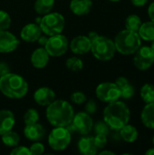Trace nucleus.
<instances>
[{
    "label": "nucleus",
    "instance_id": "1",
    "mask_svg": "<svg viewBox=\"0 0 154 155\" xmlns=\"http://www.w3.org/2000/svg\"><path fill=\"white\" fill-rule=\"evenodd\" d=\"M74 116L72 104L64 100H54L46 108V118L54 127H66Z\"/></svg>",
    "mask_w": 154,
    "mask_h": 155
},
{
    "label": "nucleus",
    "instance_id": "2",
    "mask_svg": "<svg viewBox=\"0 0 154 155\" xmlns=\"http://www.w3.org/2000/svg\"><path fill=\"white\" fill-rule=\"evenodd\" d=\"M103 120L110 129L120 130L126 125L130 120V110L121 101L109 103L103 111Z\"/></svg>",
    "mask_w": 154,
    "mask_h": 155
},
{
    "label": "nucleus",
    "instance_id": "3",
    "mask_svg": "<svg viewBox=\"0 0 154 155\" xmlns=\"http://www.w3.org/2000/svg\"><path fill=\"white\" fill-rule=\"evenodd\" d=\"M0 92L10 99H21L28 92V84L21 75L9 72L0 77Z\"/></svg>",
    "mask_w": 154,
    "mask_h": 155
},
{
    "label": "nucleus",
    "instance_id": "4",
    "mask_svg": "<svg viewBox=\"0 0 154 155\" xmlns=\"http://www.w3.org/2000/svg\"><path fill=\"white\" fill-rule=\"evenodd\" d=\"M115 49L122 54H134L142 45L141 37L138 32L124 29L117 34L114 39Z\"/></svg>",
    "mask_w": 154,
    "mask_h": 155
},
{
    "label": "nucleus",
    "instance_id": "5",
    "mask_svg": "<svg viewBox=\"0 0 154 155\" xmlns=\"http://www.w3.org/2000/svg\"><path fill=\"white\" fill-rule=\"evenodd\" d=\"M91 52L93 55L101 61H108L112 59L115 54L114 42L106 36L96 35L92 40Z\"/></svg>",
    "mask_w": 154,
    "mask_h": 155
},
{
    "label": "nucleus",
    "instance_id": "6",
    "mask_svg": "<svg viewBox=\"0 0 154 155\" xmlns=\"http://www.w3.org/2000/svg\"><path fill=\"white\" fill-rule=\"evenodd\" d=\"M39 25L41 27L42 33L51 36L63 32L65 26V19L60 13L50 12L42 17Z\"/></svg>",
    "mask_w": 154,
    "mask_h": 155
},
{
    "label": "nucleus",
    "instance_id": "7",
    "mask_svg": "<svg viewBox=\"0 0 154 155\" xmlns=\"http://www.w3.org/2000/svg\"><path fill=\"white\" fill-rule=\"evenodd\" d=\"M71 139V133L66 127H54L48 135V143L54 151H64L70 144Z\"/></svg>",
    "mask_w": 154,
    "mask_h": 155
},
{
    "label": "nucleus",
    "instance_id": "8",
    "mask_svg": "<svg viewBox=\"0 0 154 155\" xmlns=\"http://www.w3.org/2000/svg\"><path fill=\"white\" fill-rule=\"evenodd\" d=\"M68 47L69 44L67 37L61 34L51 35L44 45V48L49 55L54 57H58L64 54Z\"/></svg>",
    "mask_w": 154,
    "mask_h": 155
},
{
    "label": "nucleus",
    "instance_id": "9",
    "mask_svg": "<svg viewBox=\"0 0 154 155\" xmlns=\"http://www.w3.org/2000/svg\"><path fill=\"white\" fill-rule=\"evenodd\" d=\"M95 93L98 99L104 103H112L117 101L121 97L120 89L115 83H102L97 86Z\"/></svg>",
    "mask_w": 154,
    "mask_h": 155
},
{
    "label": "nucleus",
    "instance_id": "10",
    "mask_svg": "<svg viewBox=\"0 0 154 155\" xmlns=\"http://www.w3.org/2000/svg\"><path fill=\"white\" fill-rule=\"evenodd\" d=\"M73 129L82 135H87L93 127V122L90 114L86 112H80L74 114L71 123Z\"/></svg>",
    "mask_w": 154,
    "mask_h": 155
},
{
    "label": "nucleus",
    "instance_id": "11",
    "mask_svg": "<svg viewBox=\"0 0 154 155\" xmlns=\"http://www.w3.org/2000/svg\"><path fill=\"white\" fill-rule=\"evenodd\" d=\"M135 53L136 54L133 58V63L139 70H147L154 63V53L151 47H140Z\"/></svg>",
    "mask_w": 154,
    "mask_h": 155
},
{
    "label": "nucleus",
    "instance_id": "12",
    "mask_svg": "<svg viewBox=\"0 0 154 155\" xmlns=\"http://www.w3.org/2000/svg\"><path fill=\"white\" fill-rule=\"evenodd\" d=\"M19 45V40L8 30H0V53H11Z\"/></svg>",
    "mask_w": 154,
    "mask_h": 155
},
{
    "label": "nucleus",
    "instance_id": "13",
    "mask_svg": "<svg viewBox=\"0 0 154 155\" xmlns=\"http://www.w3.org/2000/svg\"><path fill=\"white\" fill-rule=\"evenodd\" d=\"M92 41L86 35H78L74 37L70 43V49L74 54H84L91 50Z\"/></svg>",
    "mask_w": 154,
    "mask_h": 155
},
{
    "label": "nucleus",
    "instance_id": "14",
    "mask_svg": "<svg viewBox=\"0 0 154 155\" xmlns=\"http://www.w3.org/2000/svg\"><path fill=\"white\" fill-rule=\"evenodd\" d=\"M41 34H42V30L40 25L36 23H30L25 25L22 28L20 32V36L21 39H23L25 42L34 43L38 40Z\"/></svg>",
    "mask_w": 154,
    "mask_h": 155
},
{
    "label": "nucleus",
    "instance_id": "15",
    "mask_svg": "<svg viewBox=\"0 0 154 155\" xmlns=\"http://www.w3.org/2000/svg\"><path fill=\"white\" fill-rule=\"evenodd\" d=\"M35 103L41 106H48L55 100V93L49 87H40L34 94Z\"/></svg>",
    "mask_w": 154,
    "mask_h": 155
},
{
    "label": "nucleus",
    "instance_id": "16",
    "mask_svg": "<svg viewBox=\"0 0 154 155\" xmlns=\"http://www.w3.org/2000/svg\"><path fill=\"white\" fill-rule=\"evenodd\" d=\"M24 134L29 141L37 142L44 138L45 134V129L41 124H38V122L32 124H25Z\"/></svg>",
    "mask_w": 154,
    "mask_h": 155
},
{
    "label": "nucleus",
    "instance_id": "17",
    "mask_svg": "<svg viewBox=\"0 0 154 155\" xmlns=\"http://www.w3.org/2000/svg\"><path fill=\"white\" fill-rule=\"evenodd\" d=\"M50 55L44 47H39L35 49L31 55V63L34 67L42 69L45 67L49 62Z\"/></svg>",
    "mask_w": 154,
    "mask_h": 155
},
{
    "label": "nucleus",
    "instance_id": "18",
    "mask_svg": "<svg viewBox=\"0 0 154 155\" xmlns=\"http://www.w3.org/2000/svg\"><path fill=\"white\" fill-rule=\"evenodd\" d=\"M15 124L14 114L9 110H0V135L13 129Z\"/></svg>",
    "mask_w": 154,
    "mask_h": 155
},
{
    "label": "nucleus",
    "instance_id": "19",
    "mask_svg": "<svg viewBox=\"0 0 154 155\" xmlns=\"http://www.w3.org/2000/svg\"><path fill=\"white\" fill-rule=\"evenodd\" d=\"M93 6L92 0H71L70 9L76 15H87Z\"/></svg>",
    "mask_w": 154,
    "mask_h": 155
},
{
    "label": "nucleus",
    "instance_id": "20",
    "mask_svg": "<svg viewBox=\"0 0 154 155\" xmlns=\"http://www.w3.org/2000/svg\"><path fill=\"white\" fill-rule=\"evenodd\" d=\"M78 150L84 155H95L98 152L93 137L90 136H84L80 139L78 143Z\"/></svg>",
    "mask_w": 154,
    "mask_h": 155
},
{
    "label": "nucleus",
    "instance_id": "21",
    "mask_svg": "<svg viewBox=\"0 0 154 155\" xmlns=\"http://www.w3.org/2000/svg\"><path fill=\"white\" fill-rule=\"evenodd\" d=\"M115 84L120 89L121 97L123 99H130L134 94V88L125 77H119L115 81Z\"/></svg>",
    "mask_w": 154,
    "mask_h": 155
},
{
    "label": "nucleus",
    "instance_id": "22",
    "mask_svg": "<svg viewBox=\"0 0 154 155\" xmlns=\"http://www.w3.org/2000/svg\"><path fill=\"white\" fill-rule=\"evenodd\" d=\"M142 121L143 124L150 129H154V102L147 104L142 113Z\"/></svg>",
    "mask_w": 154,
    "mask_h": 155
},
{
    "label": "nucleus",
    "instance_id": "23",
    "mask_svg": "<svg viewBox=\"0 0 154 155\" xmlns=\"http://www.w3.org/2000/svg\"><path fill=\"white\" fill-rule=\"evenodd\" d=\"M138 34L141 38L145 41H152L154 40V22L149 21L141 25Z\"/></svg>",
    "mask_w": 154,
    "mask_h": 155
},
{
    "label": "nucleus",
    "instance_id": "24",
    "mask_svg": "<svg viewBox=\"0 0 154 155\" xmlns=\"http://www.w3.org/2000/svg\"><path fill=\"white\" fill-rule=\"evenodd\" d=\"M120 133L122 138L127 143H133L138 137V132L136 128L133 125H129L128 124L120 129Z\"/></svg>",
    "mask_w": 154,
    "mask_h": 155
},
{
    "label": "nucleus",
    "instance_id": "25",
    "mask_svg": "<svg viewBox=\"0 0 154 155\" xmlns=\"http://www.w3.org/2000/svg\"><path fill=\"white\" fill-rule=\"evenodd\" d=\"M54 5V0H36L34 2V10L39 15H45L52 11Z\"/></svg>",
    "mask_w": 154,
    "mask_h": 155
},
{
    "label": "nucleus",
    "instance_id": "26",
    "mask_svg": "<svg viewBox=\"0 0 154 155\" xmlns=\"http://www.w3.org/2000/svg\"><path fill=\"white\" fill-rule=\"evenodd\" d=\"M2 142L5 145L9 146V147H15L18 145L20 137L16 132H13L12 130L5 133L4 134L1 135Z\"/></svg>",
    "mask_w": 154,
    "mask_h": 155
},
{
    "label": "nucleus",
    "instance_id": "27",
    "mask_svg": "<svg viewBox=\"0 0 154 155\" xmlns=\"http://www.w3.org/2000/svg\"><path fill=\"white\" fill-rule=\"evenodd\" d=\"M141 97L146 104L154 102V86L150 84H145L141 89Z\"/></svg>",
    "mask_w": 154,
    "mask_h": 155
},
{
    "label": "nucleus",
    "instance_id": "28",
    "mask_svg": "<svg viewBox=\"0 0 154 155\" xmlns=\"http://www.w3.org/2000/svg\"><path fill=\"white\" fill-rule=\"evenodd\" d=\"M142 25L141 18L137 15H131L125 20V29L138 32L140 26Z\"/></svg>",
    "mask_w": 154,
    "mask_h": 155
},
{
    "label": "nucleus",
    "instance_id": "29",
    "mask_svg": "<svg viewBox=\"0 0 154 155\" xmlns=\"http://www.w3.org/2000/svg\"><path fill=\"white\" fill-rule=\"evenodd\" d=\"M65 65L72 72H79L84 68L83 61L76 56H73V57L68 58L66 60Z\"/></svg>",
    "mask_w": 154,
    "mask_h": 155
},
{
    "label": "nucleus",
    "instance_id": "30",
    "mask_svg": "<svg viewBox=\"0 0 154 155\" xmlns=\"http://www.w3.org/2000/svg\"><path fill=\"white\" fill-rule=\"evenodd\" d=\"M39 120V114L35 109L30 108L24 114V122L25 124H32L37 123Z\"/></svg>",
    "mask_w": 154,
    "mask_h": 155
},
{
    "label": "nucleus",
    "instance_id": "31",
    "mask_svg": "<svg viewBox=\"0 0 154 155\" xmlns=\"http://www.w3.org/2000/svg\"><path fill=\"white\" fill-rule=\"evenodd\" d=\"M11 25V17L9 14L4 10H0V30H8Z\"/></svg>",
    "mask_w": 154,
    "mask_h": 155
},
{
    "label": "nucleus",
    "instance_id": "32",
    "mask_svg": "<svg viewBox=\"0 0 154 155\" xmlns=\"http://www.w3.org/2000/svg\"><path fill=\"white\" fill-rule=\"evenodd\" d=\"M93 128L94 129L96 134H103L107 136L110 132V127L107 125L105 122H99Z\"/></svg>",
    "mask_w": 154,
    "mask_h": 155
},
{
    "label": "nucleus",
    "instance_id": "33",
    "mask_svg": "<svg viewBox=\"0 0 154 155\" xmlns=\"http://www.w3.org/2000/svg\"><path fill=\"white\" fill-rule=\"evenodd\" d=\"M31 155H41L44 153V145L42 143L34 142V143L30 146L29 148Z\"/></svg>",
    "mask_w": 154,
    "mask_h": 155
},
{
    "label": "nucleus",
    "instance_id": "34",
    "mask_svg": "<svg viewBox=\"0 0 154 155\" xmlns=\"http://www.w3.org/2000/svg\"><path fill=\"white\" fill-rule=\"evenodd\" d=\"M71 100L75 104H82L86 102V95L82 92H74L71 94Z\"/></svg>",
    "mask_w": 154,
    "mask_h": 155
},
{
    "label": "nucleus",
    "instance_id": "35",
    "mask_svg": "<svg viewBox=\"0 0 154 155\" xmlns=\"http://www.w3.org/2000/svg\"><path fill=\"white\" fill-rule=\"evenodd\" d=\"M93 140L98 149L103 148L107 143V137L106 135H103V134H96L95 137H93Z\"/></svg>",
    "mask_w": 154,
    "mask_h": 155
},
{
    "label": "nucleus",
    "instance_id": "36",
    "mask_svg": "<svg viewBox=\"0 0 154 155\" xmlns=\"http://www.w3.org/2000/svg\"><path fill=\"white\" fill-rule=\"evenodd\" d=\"M10 153L12 155H31L29 148L25 146H15Z\"/></svg>",
    "mask_w": 154,
    "mask_h": 155
},
{
    "label": "nucleus",
    "instance_id": "37",
    "mask_svg": "<svg viewBox=\"0 0 154 155\" xmlns=\"http://www.w3.org/2000/svg\"><path fill=\"white\" fill-rule=\"evenodd\" d=\"M96 108H97L96 103L94 101H93V100L88 101L86 103V104H85V112L88 113L89 114H93L96 111Z\"/></svg>",
    "mask_w": 154,
    "mask_h": 155
},
{
    "label": "nucleus",
    "instance_id": "38",
    "mask_svg": "<svg viewBox=\"0 0 154 155\" xmlns=\"http://www.w3.org/2000/svg\"><path fill=\"white\" fill-rule=\"evenodd\" d=\"M9 72H10L9 65L5 62L0 61V77L6 74H8Z\"/></svg>",
    "mask_w": 154,
    "mask_h": 155
},
{
    "label": "nucleus",
    "instance_id": "39",
    "mask_svg": "<svg viewBox=\"0 0 154 155\" xmlns=\"http://www.w3.org/2000/svg\"><path fill=\"white\" fill-rule=\"evenodd\" d=\"M148 14H149V16L151 17L152 21L154 22V2H152L150 5L149 9H148Z\"/></svg>",
    "mask_w": 154,
    "mask_h": 155
},
{
    "label": "nucleus",
    "instance_id": "40",
    "mask_svg": "<svg viewBox=\"0 0 154 155\" xmlns=\"http://www.w3.org/2000/svg\"><path fill=\"white\" fill-rule=\"evenodd\" d=\"M147 2H148V0H132L133 5H135V6H143Z\"/></svg>",
    "mask_w": 154,
    "mask_h": 155
},
{
    "label": "nucleus",
    "instance_id": "41",
    "mask_svg": "<svg viewBox=\"0 0 154 155\" xmlns=\"http://www.w3.org/2000/svg\"><path fill=\"white\" fill-rule=\"evenodd\" d=\"M47 40H48V38H47V37L40 35V36H39V38H38V40H37V42H38V44H39L40 45H42V46H44V45H45V44H46Z\"/></svg>",
    "mask_w": 154,
    "mask_h": 155
},
{
    "label": "nucleus",
    "instance_id": "42",
    "mask_svg": "<svg viewBox=\"0 0 154 155\" xmlns=\"http://www.w3.org/2000/svg\"><path fill=\"white\" fill-rule=\"evenodd\" d=\"M105 154L114 155V153L110 152V151H103V152H101V153H100V155H105Z\"/></svg>",
    "mask_w": 154,
    "mask_h": 155
},
{
    "label": "nucleus",
    "instance_id": "43",
    "mask_svg": "<svg viewBox=\"0 0 154 155\" xmlns=\"http://www.w3.org/2000/svg\"><path fill=\"white\" fill-rule=\"evenodd\" d=\"M146 154L147 155H154V148L151 149V150H149V151H147V152H146Z\"/></svg>",
    "mask_w": 154,
    "mask_h": 155
},
{
    "label": "nucleus",
    "instance_id": "44",
    "mask_svg": "<svg viewBox=\"0 0 154 155\" xmlns=\"http://www.w3.org/2000/svg\"><path fill=\"white\" fill-rule=\"evenodd\" d=\"M41 19H42V17H37V18L35 19V23L39 25V24H40V22H41Z\"/></svg>",
    "mask_w": 154,
    "mask_h": 155
},
{
    "label": "nucleus",
    "instance_id": "45",
    "mask_svg": "<svg viewBox=\"0 0 154 155\" xmlns=\"http://www.w3.org/2000/svg\"><path fill=\"white\" fill-rule=\"evenodd\" d=\"M152 45H151V49L152 50V52L154 53V40H152Z\"/></svg>",
    "mask_w": 154,
    "mask_h": 155
},
{
    "label": "nucleus",
    "instance_id": "46",
    "mask_svg": "<svg viewBox=\"0 0 154 155\" xmlns=\"http://www.w3.org/2000/svg\"><path fill=\"white\" fill-rule=\"evenodd\" d=\"M110 1H113V2H116V1H120V0H110Z\"/></svg>",
    "mask_w": 154,
    "mask_h": 155
},
{
    "label": "nucleus",
    "instance_id": "47",
    "mask_svg": "<svg viewBox=\"0 0 154 155\" xmlns=\"http://www.w3.org/2000/svg\"><path fill=\"white\" fill-rule=\"evenodd\" d=\"M152 142H153V144H154V136H153V139H152Z\"/></svg>",
    "mask_w": 154,
    "mask_h": 155
}]
</instances>
